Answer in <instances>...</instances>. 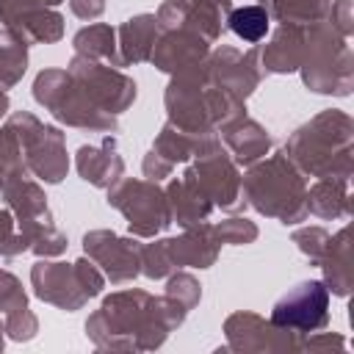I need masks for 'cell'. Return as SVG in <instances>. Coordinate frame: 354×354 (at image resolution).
I'll return each mask as SVG.
<instances>
[{"label":"cell","mask_w":354,"mask_h":354,"mask_svg":"<svg viewBox=\"0 0 354 354\" xmlns=\"http://www.w3.org/2000/svg\"><path fill=\"white\" fill-rule=\"evenodd\" d=\"M75 169L80 180H86L94 188H111L116 180L124 177V160L116 147V136H105L100 144H83L75 152Z\"/></svg>","instance_id":"44dd1931"},{"label":"cell","mask_w":354,"mask_h":354,"mask_svg":"<svg viewBox=\"0 0 354 354\" xmlns=\"http://www.w3.org/2000/svg\"><path fill=\"white\" fill-rule=\"evenodd\" d=\"M3 324H6V337L17 340V343H28L39 332V318H36V313L30 307L3 315Z\"/></svg>","instance_id":"f35d334b"},{"label":"cell","mask_w":354,"mask_h":354,"mask_svg":"<svg viewBox=\"0 0 354 354\" xmlns=\"http://www.w3.org/2000/svg\"><path fill=\"white\" fill-rule=\"evenodd\" d=\"M28 41L8 25H0V86L14 88L28 69Z\"/></svg>","instance_id":"4dcf8cb0"},{"label":"cell","mask_w":354,"mask_h":354,"mask_svg":"<svg viewBox=\"0 0 354 354\" xmlns=\"http://www.w3.org/2000/svg\"><path fill=\"white\" fill-rule=\"evenodd\" d=\"M301 83L315 94L348 97L354 88V53L348 39L329 22L321 19L304 28V58Z\"/></svg>","instance_id":"5b68a950"},{"label":"cell","mask_w":354,"mask_h":354,"mask_svg":"<svg viewBox=\"0 0 354 354\" xmlns=\"http://www.w3.org/2000/svg\"><path fill=\"white\" fill-rule=\"evenodd\" d=\"M304 58V28L279 25L271 39L260 47V66L266 75H290L299 72Z\"/></svg>","instance_id":"cb8c5ba5"},{"label":"cell","mask_w":354,"mask_h":354,"mask_svg":"<svg viewBox=\"0 0 354 354\" xmlns=\"http://www.w3.org/2000/svg\"><path fill=\"white\" fill-rule=\"evenodd\" d=\"M191 171L213 207L224 213H238L246 207L241 196V166L230 158V152L221 147V141L210 144L205 152L191 158Z\"/></svg>","instance_id":"4fadbf2b"},{"label":"cell","mask_w":354,"mask_h":354,"mask_svg":"<svg viewBox=\"0 0 354 354\" xmlns=\"http://www.w3.org/2000/svg\"><path fill=\"white\" fill-rule=\"evenodd\" d=\"M25 307H28V293H25L19 277L0 268V315L17 313V310H25Z\"/></svg>","instance_id":"74e56055"},{"label":"cell","mask_w":354,"mask_h":354,"mask_svg":"<svg viewBox=\"0 0 354 354\" xmlns=\"http://www.w3.org/2000/svg\"><path fill=\"white\" fill-rule=\"evenodd\" d=\"M174 271L169 252H166V238L152 241V243H141V274L147 279H166Z\"/></svg>","instance_id":"e575fe53"},{"label":"cell","mask_w":354,"mask_h":354,"mask_svg":"<svg viewBox=\"0 0 354 354\" xmlns=\"http://www.w3.org/2000/svg\"><path fill=\"white\" fill-rule=\"evenodd\" d=\"M75 268H77V277H80V282H83L88 299L100 296L102 288H105V277H102V271L97 268V263L88 260V257H80V260H75Z\"/></svg>","instance_id":"60d3db41"},{"label":"cell","mask_w":354,"mask_h":354,"mask_svg":"<svg viewBox=\"0 0 354 354\" xmlns=\"http://www.w3.org/2000/svg\"><path fill=\"white\" fill-rule=\"evenodd\" d=\"M351 138H354V122L340 108H326L315 113L310 122L299 124L288 141L285 155L293 160V166L304 177H335V180H351Z\"/></svg>","instance_id":"7a4b0ae2"},{"label":"cell","mask_w":354,"mask_h":354,"mask_svg":"<svg viewBox=\"0 0 354 354\" xmlns=\"http://www.w3.org/2000/svg\"><path fill=\"white\" fill-rule=\"evenodd\" d=\"M230 11L232 0H163L155 11V19L158 30L185 28L213 44L224 36Z\"/></svg>","instance_id":"e0dca14e"},{"label":"cell","mask_w":354,"mask_h":354,"mask_svg":"<svg viewBox=\"0 0 354 354\" xmlns=\"http://www.w3.org/2000/svg\"><path fill=\"white\" fill-rule=\"evenodd\" d=\"M3 346H6V324L0 321V351H3Z\"/></svg>","instance_id":"bcb514c9"},{"label":"cell","mask_w":354,"mask_h":354,"mask_svg":"<svg viewBox=\"0 0 354 354\" xmlns=\"http://www.w3.org/2000/svg\"><path fill=\"white\" fill-rule=\"evenodd\" d=\"M326 348H346V337L337 332H310L301 337V351H326Z\"/></svg>","instance_id":"b9f144b4"},{"label":"cell","mask_w":354,"mask_h":354,"mask_svg":"<svg viewBox=\"0 0 354 354\" xmlns=\"http://www.w3.org/2000/svg\"><path fill=\"white\" fill-rule=\"evenodd\" d=\"M210 83H216L218 88L230 91L238 100H249L254 94V88L263 83L266 72L260 66V47H252L246 53L235 50V47H216L207 53V58L202 61Z\"/></svg>","instance_id":"9a60e30c"},{"label":"cell","mask_w":354,"mask_h":354,"mask_svg":"<svg viewBox=\"0 0 354 354\" xmlns=\"http://www.w3.org/2000/svg\"><path fill=\"white\" fill-rule=\"evenodd\" d=\"M105 202L119 210L127 221L130 235L136 238H155L171 224L166 191L160 183L141 180V177H122L108 188Z\"/></svg>","instance_id":"9c48e42d"},{"label":"cell","mask_w":354,"mask_h":354,"mask_svg":"<svg viewBox=\"0 0 354 354\" xmlns=\"http://www.w3.org/2000/svg\"><path fill=\"white\" fill-rule=\"evenodd\" d=\"M257 6H263L268 17L279 25L310 28L329 17L332 0H257Z\"/></svg>","instance_id":"83f0119b"},{"label":"cell","mask_w":354,"mask_h":354,"mask_svg":"<svg viewBox=\"0 0 354 354\" xmlns=\"http://www.w3.org/2000/svg\"><path fill=\"white\" fill-rule=\"evenodd\" d=\"M210 53V41L202 39L194 30L185 28H174V30H160L149 55V64L166 75H177L185 72L196 64H202Z\"/></svg>","instance_id":"d6986e66"},{"label":"cell","mask_w":354,"mask_h":354,"mask_svg":"<svg viewBox=\"0 0 354 354\" xmlns=\"http://www.w3.org/2000/svg\"><path fill=\"white\" fill-rule=\"evenodd\" d=\"M11 111V100H8V88L0 86V116H6Z\"/></svg>","instance_id":"f6af8a7d"},{"label":"cell","mask_w":354,"mask_h":354,"mask_svg":"<svg viewBox=\"0 0 354 354\" xmlns=\"http://www.w3.org/2000/svg\"><path fill=\"white\" fill-rule=\"evenodd\" d=\"M66 72L83 86V91L111 116L124 113L138 94V86L130 75H124L119 66H111L105 61H94L86 55H72Z\"/></svg>","instance_id":"30bf717a"},{"label":"cell","mask_w":354,"mask_h":354,"mask_svg":"<svg viewBox=\"0 0 354 354\" xmlns=\"http://www.w3.org/2000/svg\"><path fill=\"white\" fill-rule=\"evenodd\" d=\"M169 299H174V301H180L188 313L202 301V285H199V279L194 277V274H188V271H171L169 277H166V290H163Z\"/></svg>","instance_id":"836d02e7"},{"label":"cell","mask_w":354,"mask_h":354,"mask_svg":"<svg viewBox=\"0 0 354 354\" xmlns=\"http://www.w3.org/2000/svg\"><path fill=\"white\" fill-rule=\"evenodd\" d=\"M351 232L348 227L337 230L335 235H329V243L318 260V268L324 271V285L332 296H348L351 293V243H348Z\"/></svg>","instance_id":"484cf974"},{"label":"cell","mask_w":354,"mask_h":354,"mask_svg":"<svg viewBox=\"0 0 354 354\" xmlns=\"http://www.w3.org/2000/svg\"><path fill=\"white\" fill-rule=\"evenodd\" d=\"M22 252H30V243L22 235V230L17 227L14 213L8 207H3L0 210V257L11 260V257H19Z\"/></svg>","instance_id":"d590c367"},{"label":"cell","mask_w":354,"mask_h":354,"mask_svg":"<svg viewBox=\"0 0 354 354\" xmlns=\"http://www.w3.org/2000/svg\"><path fill=\"white\" fill-rule=\"evenodd\" d=\"M69 11L77 19H97L105 11V0H69Z\"/></svg>","instance_id":"ee69618b"},{"label":"cell","mask_w":354,"mask_h":354,"mask_svg":"<svg viewBox=\"0 0 354 354\" xmlns=\"http://www.w3.org/2000/svg\"><path fill=\"white\" fill-rule=\"evenodd\" d=\"M268 321L274 326L290 329L296 335H310L318 329L329 326V290L321 279H304L293 285L288 293H282L274 307Z\"/></svg>","instance_id":"8fae6325"},{"label":"cell","mask_w":354,"mask_h":354,"mask_svg":"<svg viewBox=\"0 0 354 354\" xmlns=\"http://www.w3.org/2000/svg\"><path fill=\"white\" fill-rule=\"evenodd\" d=\"M33 100L44 111H50L55 122L66 127L94 130V133L119 130V116L105 113L66 69H41L33 80Z\"/></svg>","instance_id":"8992f818"},{"label":"cell","mask_w":354,"mask_h":354,"mask_svg":"<svg viewBox=\"0 0 354 354\" xmlns=\"http://www.w3.org/2000/svg\"><path fill=\"white\" fill-rule=\"evenodd\" d=\"M8 28H14L28 44H55L64 39V17L55 8H33L17 17Z\"/></svg>","instance_id":"f546056e"},{"label":"cell","mask_w":354,"mask_h":354,"mask_svg":"<svg viewBox=\"0 0 354 354\" xmlns=\"http://www.w3.org/2000/svg\"><path fill=\"white\" fill-rule=\"evenodd\" d=\"M346 39H351L354 33V8H351V0H332V8H329V17H326Z\"/></svg>","instance_id":"7bdbcfd3"},{"label":"cell","mask_w":354,"mask_h":354,"mask_svg":"<svg viewBox=\"0 0 354 354\" xmlns=\"http://www.w3.org/2000/svg\"><path fill=\"white\" fill-rule=\"evenodd\" d=\"M210 227H213L216 238H218L221 243H230V246H249V243H254L257 235H260L257 224L249 221L246 216H232V218L216 221V224H210Z\"/></svg>","instance_id":"d6a6232c"},{"label":"cell","mask_w":354,"mask_h":354,"mask_svg":"<svg viewBox=\"0 0 354 354\" xmlns=\"http://www.w3.org/2000/svg\"><path fill=\"white\" fill-rule=\"evenodd\" d=\"M64 0H0V22L11 25L17 17L33 11V8H55Z\"/></svg>","instance_id":"ab89813d"},{"label":"cell","mask_w":354,"mask_h":354,"mask_svg":"<svg viewBox=\"0 0 354 354\" xmlns=\"http://www.w3.org/2000/svg\"><path fill=\"white\" fill-rule=\"evenodd\" d=\"M6 124L17 133L22 147V160L30 177L41 180L44 185H58L69 171L66 155V136L55 124H44L30 111L8 113Z\"/></svg>","instance_id":"ba28073f"},{"label":"cell","mask_w":354,"mask_h":354,"mask_svg":"<svg viewBox=\"0 0 354 354\" xmlns=\"http://www.w3.org/2000/svg\"><path fill=\"white\" fill-rule=\"evenodd\" d=\"M83 252L97 263L111 285L133 282L141 274V243L136 235H116L113 230H91L83 235Z\"/></svg>","instance_id":"5bb4252c"},{"label":"cell","mask_w":354,"mask_h":354,"mask_svg":"<svg viewBox=\"0 0 354 354\" xmlns=\"http://www.w3.org/2000/svg\"><path fill=\"white\" fill-rule=\"evenodd\" d=\"M30 288L36 299L64 313H75L88 304V293L77 277L75 263H58V260L39 257V263H33L30 268Z\"/></svg>","instance_id":"ac0fdd59"},{"label":"cell","mask_w":354,"mask_h":354,"mask_svg":"<svg viewBox=\"0 0 354 354\" xmlns=\"http://www.w3.org/2000/svg\"><path fill=\"white\" fill-rule=\"evenodd\" d=\"M166 252L174 268H210L218 260L221 241L216 238L210 221L183 230L177 238H166Z\"/></svg>","instance_id":"603a6c76"},{"label":"cell","mask_w":354,"mask_h":354,"mask_svg":"<svg viewBox=\"0 0 354 354\" xmlns=\"http://www.w3.org/2000/svg\"><path fill=\"white\" fill-rule=\"evenodd\" d=\"M241 196L246 207L285 227L307 221V177L285 152H268L241 174Z\"/></svg>","instance_id":"277c9868"},{"label":"cell","mask_w":354,"mask_h":354,"mask_svg":"<svg viewBox=\"0 0 354 354\" xmlns=\"http://www.w3.org/2000/svg\"><path fill=\"white\" fill-rule=\"evenodd\" d=\"M268 25H271V17H268V11H266L263 6H257V3L232 8V11L227 14V28H230L238 39H243L246 44L263 41L266 33H268Z\"/></svg>","instance_id":"1f68e13d"},{"label":"cell","mask_w":354,"mask_h":354,"mask_svg":"<svg viewBox=\"0 0 354 354\" xmlns=\"http://www.w3.org/2000/svg\"><path fill=\"white\" fill-rule=\"evenodd\" d=\"M163 191H166L171 224H180L183 230H188V227H196V224L210 221V213H213L216 207H213V202L207 199V194L202 191V185L196 183L191 166H188L180 177H171Z\"/></svg>","instance_id":"ffe728a7"},{"label":"cell","mask_w":354,"mask_h":354,"mask_svg":"<svg viewBox=\"0 0 354 354\" xmlns=\"http://www.w3.org/2000/svg\"><path fill=\"white\" fill-rule=\"evenodd\" d=\"M163 105L169 124L185 133H218L224 124L246 116V102L210 83L202 64L171 75Z\"/></svg>","instance_id":"3957f363"},{"label":"cell","mask_w":354,"mask_h":354,"mask_svg":"<svg viewBox=\"0 0 354 354\" xmlns=\"http://www.w3.org/2000/svg\"><path fill=\"white\" fill-rule=\"evenodd\" d=\"M158 19L155 14H136L124 19L116 28V47H119V61L122 66H136L147 64L158 39Z\"/></svg>","instance_id":"d4e9b609"},{"label":"cell","mask_w":354,"mask_h":354,"mask_svg":"<svg viewBox=\"0 0 354 354\" xmlns=\"http://www.w3.org/2000/svg\"><path fill=\"white\" fill-rule=\"evenodd\" d=\"M185 318L188 310L166 293L127 288L102 299L86 321V337L102 351H155Z\"/></svg>","instance_id":"6da1fadb"},{"label":"cell","mask_w":354,"mask_h":354,"mask_svg":"<svg viewBox=\"0 0 354 354\" xmlns=\"http://www.w3.org/2000/svg\"><path fill=\"white\" fill-rule=\"evenodd\" d=\"M218 141L221 147L230 152V158L238 163V166H252L257 163L260 158H266L274 147V138L271 133L252 116H241L230 124H224L218 130Z\"/></svg>","instance_id":"7402d4cb"},{"label":"cell","mask_w":354,"mask_h":354,"mask_svg":"<svg viewBox=\"0 0 354 354\" xmlns=\"http://www.w3.org/2000/svg\"><path fill=\"white\" fill-rule=\"evenodd\" d=\"M216 141H218V133H185L166 122L160 127V133L155 136L149 152L144 155L141 171L147 180L160 183V180L171 177L177 163H188L191 158H196Z\"/></svg>","instance_id":"2e32d148"},{"label":"cell","mask_w":354,"mask_h":354,"mask_svg":"<svg viewBox=\"0 0 354 354\" xmlns=\"http://www.w3.org/2000/svg\"><path fill=\"white\" fill-rule=\"evenodd\" d=\"M224 337H227V351L235 354H285V351H301V335L274 326L268 318L238 310L227 315L224 321Z\"/></svg>","instance_id":"7c38bea8"},{"label":"cell","mask_w":354,"mask_h":354,"mask_svg":"<svg viewBox=\"0 0 354 354\" xmlns=\"http://www.w3.org/2000/svg\"><path fill=\"white\" fill-rule=\"evenodd\" d=\"M72 47H75L77 55L105 61L111 66H122L119 47H116V28H111L108 22H94V25L80 28L72 39Z\"/></svg>","instance_id":"f1b7e54d"},{"label":"cell","mask_w":354,"mask_h":354,"mask_svg":"<svg viewBox=\"0 0 354 354\" xmlns=\"http://www.w3.org/2000/svg\"><path fill=\"white\" fill-rule=\"evenodd\" d=\"M307 213L324 218V221H337L351 216V194H348V180H335V177H321L313 185H307Z\"/></svg>","instance_id":"4316f807"},{"label":"cell","mask_w":354,"mask_h":354,"mask_svg":"<svg viewBox=\"0 0 354 354\" xmlns=\"http://www.w3.org/2000/svg\"><path fill=\"white\" fill-rule=\"evenodd\" d=\"M6 207L14 213L17 227L22 230V235L30 243V252L36 257H58L66 252V235L55 227L50 205H47V194L39 183L28 180V174H17L8 177L0 188Z\"/></svg>","instance_id":"52a82bcc"},{"label":"cell","mask_w":354,"mask_h":354,"mask_svg":"<svg viewBox=\"0 0 354 354\" xmlns=\"http://www.w3.org/2000/svg\"><path fill=\"white\" fill-rule=\"evenodd\" d=\"M290 241L299 246V252H301L313 266H318V260H321V254H324V249H326V243H329V232H326L324 227H318V224H313V227H299V230H293Z\"/></svg>","instance_id":"8d00e7d4"}]
</instances>
